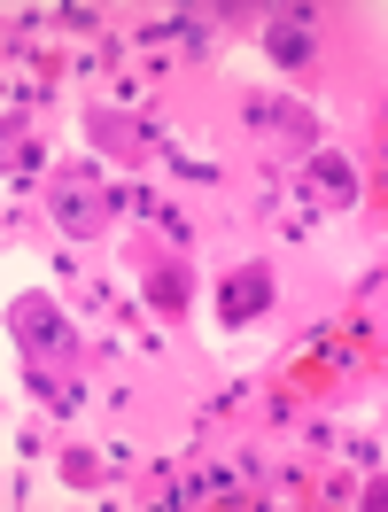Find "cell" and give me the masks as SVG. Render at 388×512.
<instances>
[{"mask_svg":"<svg viewBox=\"0 0 388 512\" xmlns=\"http://www.w3.org/2000/svg\"><path fill=\"white\" fill-rule=\"evenodd\" d=\"M8 334L24 342V357H32L39 388H55L47 373H70L78 365V334H70V319L47 303V295H16V311H8Z\"/></svg>","mask_w":388,"mask_h":512,"instance_id":"6da1fadb","label":"cell"},{"mask_svg":"<svg viewBox=\"0 0 388 512\" xmlns=\"http://www.w3.org/2000/svg\"><path fill=\"white\" fill-rule=\"evenodd\" d=\"M264 303H272V280H264V272H233L226 280V319H257Z\"/></svg>","mask_w":388,"mask_h":512,"instance_id":"7a4b0ae2","label":"cell"},{"mask_svg":"<svg viewBox=\"0 0 388 512\" xmlns=\"http://www.w3.org/2000/svg\"><path fill=\"white\" fill-rule=\"evenodd\" d=\"M86 194H94V187H63V194H55V218H63L70 233H94V225H101V202H86Z\"/></svg>","mask_w":388,"mask_h":512,"instance_id":"3957f363","label":"cell"},{"mask_svg":"<svg viewBox=\"0 0 388 512\" xmlns=\"http://www.w3.org/2000/svg\"><path fill=\"white\" fill-rule=\"evenodd\" d=\"M272 55L280 63H311V32L303 24H272Z\"/></svg>","mask_w":388,"mask_h":512,"instance_id":"277c9868","label":"cell"},{"mask_svg":"<svg viewBox=\"0 0 388 512\" xmlns=\"http://www.w3.org/2000/svg\"><path fill=\"white\" fill-rule=\"evenodd\" d=\"M101 148H125V156H140V140H132V125H117V117H94Z\"/></svg>","mask_w":388,"mask_h":512,"instance_id":"5b68a950","label":"cell"}]
</instances>
